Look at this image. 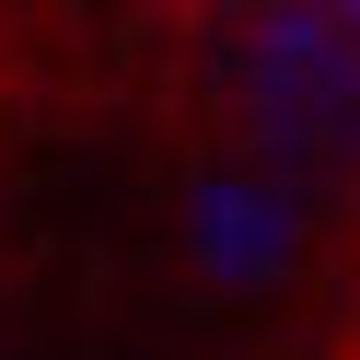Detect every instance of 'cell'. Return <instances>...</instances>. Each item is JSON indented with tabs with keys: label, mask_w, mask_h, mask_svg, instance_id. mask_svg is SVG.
<instances>
[{
	"label": "cell",
	"mask_w": 360,
	"mask_h": 360,
	"mask_svg": "<svg viewBox=\"0 0 360 360\" xmlns=\"http://www.w3.org/2000/svg\"><path fill=\"white\" fill-rule=\"evenodd\" d=\"M326 198L151 117L0 151V360H314Z\"/></svg>",
	"instance_id": "cell-1"
}]
</instances>
